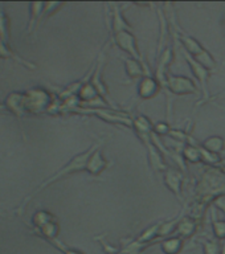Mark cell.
Returning <instances> with one entry per match:
<instances>
[{
	"label": "cell",
	"instance_id": "cell-1",
	"mask_svg": "<svg viewBox=\"0 0 225 254\" xmlns=\"http://www.w3.org/2000/svg\"><path fill=\"white\" fill-rule=\"evenodd\" d=\"M223 194H225V168L207 166L195 186V204L191 208L194 213L190 214L191 217L200 221L207 206Z\"/></svg>",
	"mask_w": 225,
	"mask_h": 254
},
{
	"label": "cell",
	"instance_id": "cell-2",
	"mask_svg": "<svg viewBox=\"0 0 225 254\" xmlns=\"http://www.w3.org/2000/svg\"><path fill=\"white\" fill-rule=\"evenodd\" d=\"M103 144V139H99V140H97V142H94L93 144H91L89 148H87L86 151H83V152H81V154L75 155V158L71 159V162L67 163L65 166L63 167V168H60L56 174H53L51 176V178H48L47 180H44L41 184H40L37 188H36L33 192H32L31 194H28L27 197L24 198V201L20 204L19 209L16 210L17 212V214H21L23 213L24 208H25V205H27L28 202L31 201L32 198L35 197L36 194L40 193V192H43L45 188H48L49 186H52L53 183L59 182V180H61V179L67 178V176H69V175L72 174H75V172H81V171H86V163L87 160H89V158L91 156V154L94 152L95 150H98V148H101Z\"/></svg>",
	"mask_w": 225,
	"mask_h": 254
},
{
	"label": "cell",
	"instance_id": "cell-3",
	"mask_svg": "<svg viewBox=\"0 0 225 254\" xmlns=\"http://www.w3.org/2000/svg\"><path fill=\"white\" fill-rule=\"evenodd\" d=\"M172 7H174V3H172V5H171V17L170 16H167L168 23L171 24V31H172V35H174L175 37L180 41V44L183 45V51L187 52L192 59H195L198 63L202 64L203 66H206L207 69H210V70L212 71L215 67H216V60L214 59V56L211 55L206 48L203 47L202 44L199 43L198 40L195 39V37H192V36L187 35L186 32L183 31L182 28H180Z\"/></svg>",
	"mask_w": 225,
	"mask_h": 254
},
{
	"label": "cell",
	"instance_id": "cell-4",
	"mask_svg": "<svg viewBox=\"0 0 225 254\" xmlns=\"http://www.w3.org/2000/svg\"><path fill=\"white\" fill-rule=\"evenodd\" d=\"M69 113L73 114H85V115H95L103 122L110 123V125H121L123 127L133 128L134 117L129 114L127 111L118 110L114 107H97V109H86V107L77 106L72 109Z\"/></svg>",
	"mask_w": 225,
	"mask_h": 254
},
{
	"label": "cell",
	"instance_id": "cell-5",
	"mask_svg": "<svg viewBox=\"0 0 225 254\" xmlns=\"http://www.w3.org/2000/svg\"><path fill=\"white\" fill-rule=\"evenodd\" d=\"M167 94V105L170 103V95H188V94H198V86L196 82L192 81L190 77L186 75H175L172 73L167 74L166 81V90Z\"/></svg>",
	"mask_w": 225,
	"mask_h": 254
},
{
	"label": "cell",
	"instance_id": "cell-6",
	"mask_svg": "<svg viewBox=\"0 0 225 254\" xmlns=\"http://www.w3.org/2000/svg\"><path fill=\"white\" fill-rule=\"evenodd\" d=\"M110 39L107 40L106 44L103 45L102 49L99 51L98 56H97V60H95L94 63V71H93V74H91V78H90V82L91 85L98 90L99 95L102 97V99L105 102H107L110 105V95H109V90H107V86L105 85L103 82V77H102V71L105 69V65H106V61H107V48L110 45Z\"/></svg>",
	"mask_w": 225,
	"mask_h": 254
},
{
	"label": "cell",
	"instance_id": "cell-7",
	"mask_svg": "<svg viewBox=\"0 0 225 254\" xmlns=\"http://www.w3.org/2000/svg\"><path fill=\"white\" fill-rule=\"evenodd\" d=\"M184 52V51H183ZM184 55V59H186L187 64H188V66L192 70V74L195 75V78L198 79L199 85H200V89H202L203 93V98L200 101L196 102V107L202 106L207 101H210V89H208V79L211 77V70L210 69H207L206 66H203L202 64L198 63L196 60L192 59L187 52L183 53Z\"/></svg>",
	"mask_w": 225,
	"mask_h": 254
},
{
	"label": "cell",
	"instance_id": "cell-8",
	"mask_svg": "<svg viewBox=\"0 0 225 254\" xmlns=\"http://www.w3.org/2000/svg\"><path fill=\"white\" fill-rule=\"evenodd\" d=\"M51 94L45 91L44 89H32L24 95V102H25V109L27 111L32 113H43L45 110H51L53 106L52 103Z\"/></svg>",
	"mask_w": 225,
	"mask_h": 254
},
{
	"label": "cell",
	"instance_id": "cell-9",
	"mask_svg": "<svg viewBox=\"0 0 225 254\" xmlns=\"http://www.w3.org/2000/svg\"><path fill=\"white\" fill-rule=\"evenodd\" d=\"M138 135L139 140L142 142V144L146 147L147 150V156H149V163H150V167L151 170L155 171V172H164L167 171L170 167L167 164V162L164 160V156L162 155V152L155 147V144L152 143V139H151V135L152 132L150 134H137Z\"/></svg>",
	"mask_w": 225,
	"mask_h": 254
},
{
	"label": "cell",
	"instance_id": "cell-10",
	"mask_svg": "<svg viewBox=\"0 0 225 254\" xmlns=\"http://www.w3.org/2000/svg\"><path fill=\"white\" fill-rule=\"evenodd\" d=\"M109 39H110V41L115 43V45H117L121 51L126 52L127 55H129V57H131V59L134 60H138V61H143V56L138 48V41L135 39V36L133 32H119V33L111 36Z\"/></svg>",
	"mask_w": 225,
	"mask_h": 254
},
{
	"label": "cell",
	"instance_id": "cell-11",
	"mask_svg": "<svg viewBox=\"0 0 225 254\" xmlns=\"http://www.w3.org/2000/svg\"><path fill=\"white\" fill-rule=\"evenodd\" d=\"M109 7L111 8V9H106V19H109V29H110L109 37L123 31L134 32L131 24L127 21V19L123 15V11L121 9L119 4L109 3Z\"/></svg>",
	"mask_w": 225,
	"mask_h": 254
},
{
	"label": "cell",
	"instance_id": "cell-12",
	"mask_svg": "<svg viewBox=\"0 0 225 254\" xmlns=\"http://www.w3.org/2000/svg\"><path fill=\"white\" fill-rule=\"evenodd\" d=\"M162 179L164 186L175 194V197L183 201L182 187L183 182H184V176H183L182 172L179 170H175V168H168V170L163 172Z\"/></svg>",
	"mask_w": 225,
	"mask_h": 254
},
{
	"label": "cell",
	"instance_id": "cell-13",
	"mask_svg": "<svg viewBox=\"0 0 225 254\" xmlns=\"http://www.w3.org/2000/svg\"><path fill=\"white\" fill-rule=\"evenodd\" d=\"M162 91V87L154 77V74H146L139 79L138 95L142 99H151Z\"/></svg>",
	"mask_w": 225,
	"mask_h": 254
},
{
	"label": "cell",
	"instance_id": "cell-14",
	"mask_svg": "<svg viewBox=\"0 0 225 254\" xmlns=\"http://www.w3.org/2000/svg\"><path fill=\"white\" fill-rule=\"evenodd\" d=\"M111 166V163L105 159V156L102 155L101 150H95L91 156L89 158L86 163V171L93 176H98L101 175L105 170H107L109 167Z\"/></svg>",
	"mask_w": 225,
	"mask_h": 254
},
{
	"label": "cell",
	"instance_id": "cell-15",
	"mask_svg": "<svg viewBox=\"0 0 225 254\" xmlns=\"http://www.w3.org/2000/svg\"><path fill=\"white\" fill-rule=\"evenodd\" d=\"M123 63H125L127 75L131 79H141L146 74H150V69L145 61H138L131 57H126V59H123Z\"/></svg>",
	"mask_w": 225,
	"mask_h": 254
},
{
	"label": "cell",
	"instance_id": "cell-16",
	"mask_svg": "<svg viewBox=\"0 0 225 254\" xmlns=\"http://www.w3.org/2000/svg\"><path fill=\"white\" fill-rule=\"evenodd\" d=\"M5 107H7V110L12 111L13 114L17 115V118H21L27 111L25 102H24V94H19V93L9 94V97L5 99Z\"/></svg>",
	"mask_w": 225,
	"mask_h": 254
},
{
	"label": "cell",
	"instance_id": "cell-17",
	"mask_svg": "<svg viewBox=\"0 0 225 254\" xmlns=\"http://www.w3.org/2000/svg\"><path fill=\"white\" fill-rule=\"evenodd\" d=\"M184 246V238L180 236H170L160 241V249L164 254H180Z\"/></svg>",
	"mask_w": 225,
	"mask_h": 254
},
{
	"label": "cell",
	"instance_id": "cell-18",
	"mask_svg": "<svg viewBox=\"0 0 225 254\" xmlns=\"http://www.w3.org/2000/svg\"><path fill=\"white\" fill-rule=\"evenodd\" d=\"M199 224H200L199 220H196V218L191 217V216L186 214V216L182 218L180 224H179L176 232H178L180 237L188 238L196 233V230H198L199 228Z\"/></svg>",
	"mask_w": 225,
	"mask_h": 254
},
{
	"label": "cell",
	"instance_id": "cell-19",
	"mask_svg": "<svg viewBox=\"0 0 225 254\" xmlns=\"http://www.w3.org/2000/svg\"><path fill=\"white\" fill-rule=\"evenodd\" d=\"M45 3H31V15L28 23V33H32L39 25L40 20L44 19Z\"/></svg>",
	"mask_w": 225,
	"mask_h": 254
},
{
	"label": "cell",
	"instance_id": "cell-20",
	"mask_svg": "<svg viewBox=\"0 0 225 254\" xmlns=\"http://www.w3.org/2000/svg\"><path fill=\"white\" fill-rule=\"evenodd\" d=\"M183 159L188 163L196 164L202 162V155H200V143L196 144H184L180 151Z\"/></svg>",
	"mask_w": 225,
	"mask_h": 254
},
{
	"label": "cell",
	"instance_id": "cell-21",
	"mask_svg": "<svg viewBox=\"0 0 225 254\" xmlns=\"http://www.w3.org/2000/svg\"><path fill=\"white\" fill-rule=\"evenodd\" d=\"M203 148H206L207 151L210 152H214V154L220 155L223 151L225 150V140L219 136V135H212V136H208L206 140H203L202 143Z\"/></svg>",
	"mask_w": 225,
	"mask_h": 254
},
{
	"label": "cell",
	"instance_id": "cell-22",
	"mask_svg": "<svg viewBox=\"0 0 225 254\" xmlns=\"http://www.w3.org/2000/svg\"><path fill=\"white\" fill-rule=\"evenodd\" d=\"M0 59L13 60V61L21 64V65H24L25 67L36 69V66L33 65V64H31L29 61H27V60H24L23 57H20V56H17L16 53H13V52L11 51V48L8 47V44L1 41V40H0Z\"/></svg>",
	"mask_w": 225,
	"mask_h": 254
},
{
	"label": "cell",
	"instance_id": "cell-23",
	"mask_svg": "<svg viewBox=\"0 0 225 254\" xmlns=\"http://www.w3.org/2000/svg\"><path fill=\"white\" fill-rule=\"evenodd\" d=\"M133 130L135 131V134H150V132H154V125L146 115H135Z\"/></svg>",
	"mask_w": 225,
	"mask_h": 254
},
{
	"label": "cell",
	"instance_id": "cell-24",
	"mask_svg": "<svg viewBox=\"0 0 225 254\" xmlns=\"http://www.w3.org/2000/svg\"><path fill=\"white\" fill-rule=\"evenodd\" d=\"M160 225H162V221L155 222L152 225H150L149 228L143 230L142 233L139 234L137 240L141 242H145V244H150L152 245V242L155 241V238L159 237V230H160Z\"/></svg>",
	"mask_w": 225,
	"mask_h": 254
},
{
	"label": "cell",
	"instance_id": "cell-25",
	"mask_svg": "<svg viewBox=\"0 0 225 254\" xmlns=\"http://www.w3.org/2000/svg\"><path fill=\"white\" fill-rule=\"evenodd\" d=\"M150 246V244H145V242L135 240H129L126 244H123L122 249L119 250L121 254H143L145 250Z\"/></svg>",
	"mask_w": 225,
	"mask_h": 254
},
{
	"label": "cell",
	"instance_id": "cell-26",
	"mask_svg": "<svg viewBox=\"0 0 225 254\" xmlns=\"http://www.w3.org/2000/svg\"><path fill=\"white\" fill-rule=\"evenodd\" d=\"M59 224H57V221L55 220V221L48 222V224H45V225L39 228V229H36L35 232L43 238H45L47 241L51 242L57 238V236H59Z\"/></svg>",
	"mask_w": 225,
	"mask_h": 254
},
{
	"label": "cell",
	"instance_id": "cell-27",
	"mask_svg": "<svg viewBox=\"0 0 225 254\" xmlns=\"http://www.w3.org/2000/svg\"><path fill=\"white\" fill-rule=\"evenodd\" d=\"M55 216L52 213H49L48 210H39V212H36V213L33 214V217H32L33 230L39 229V228L44 226L45 224H48V222L55 221Z\"/></svg>",
	"mask_w": 225,
	"mask_h": 254
},
{
	"label": "cell",
	"instance_id": "cell-28",
	"mask_svg": "<svg viewBox=\"0 0 225 254\" xmlns=\"http://www.w3.org/2000/svg\"><path fill=\"white\" fill-rule=\"evenodd\" d=\"M0 40L7 44L9 43V21L1 3H0Z\"/></svg>",
	"mask_w": 225,
	"mask_h": 254
},
{
	"label": "cell",
	"instance_id": "cell-29",
	"mask_svg": "<svg viewBox=\"0 0 225 254\" xmlns=\"http://www.w3.org/2000/svg\"><path fill=\"white\" fill-rule=\"evenodd\" d=\"M212 229H214L215 237L219 241H225V220H218L216 214L212 212Z\"/></svg>",
	"mask_w": 225,
	"mask_h": 254
},
{
	"label": "cell",
	"instance_id": "cell-30",
	"mask_svg": "<svg viewBox=\"0 0 225 254\" xmlns=\"http://www.w3.org/2000/svg\"><path fill=\"white\" fill-rule=\"evenodd\" d=\"M204 254H222L223 246L219 244V240H206L202 242Z\"/></svg>",
	"mask_w": 225,
	"mask_h": 254
},
{
	"label": "cell",
	"instance_id": "cell-31",
	"mask_svg": "<svg viewBox=\"0 0 225 254\" xmlns=\"http://www.w3.org/2000/svg\"><path fill=\"white\" fill-rule=\"evenodd\" d=\"M172 130V127L168 122H156L154 125V134L158 135L159 138L160 136H168Z\"/></svg>",
	"mask_w": 225,
	"mask_h": 254
},
{
	"label": "cell",
	"instance_id": "cell-32",
	"mask_svg": "<svg viewBox=\"0 0 225 254\" xmlns=\"http://www.w3.org/2000/svg\"><path fill=\"white\" fill-rule=\"evenodd\" d=\"M51 244L53 246H56L57 249L61 250L64 254H82L81 252H78V250L75 249H72V248H69V246H67L64 242H61L59 240V238H56V240H53V241H51Z\"/></svg>",
	"mask_w": 225,
	"mask_h": 254
},
{
	"label": "cell",
	"instance_id": "cell-33",
	"mask_svg": "<svg viewBox=\"0 0 225 254\" xmlns=\"http://www.w3.org/2000/svg\"><path fill=\"white\" fill-rule=\"evenodd\" d=\"M212 204H214L216 208H219V209H222L225 213V194H223V196H220V197L218 198H215Z\"/></svg>",
	"mask_w": 225,
	"mask_h": 254
},
{
	"label": "cell",
	"instance_id": "cell-34",
	"mask_svg": "<svg viewBox=\"0 0 225 254\" xmlns=\"http://www.w3.org/2000/svg\"><path fill=\"white\" fill-rule=\"evenodd\" d=\"M7 107L5 105H0V113H7Z\"/></svg>",
	"mask_w": 225,
	"mask_h": 254
},
{
	"label": "cell",
	"instance_id": "cell-35",
	"mask_svg": "<svg viewBox=\"0 0 225 254\" xmlns=\"http://www.w3.org/2000/svg\"><path fill=\"white\" fill-rule=\"evenodd\" d=\"M220 167H222V168H225V158H223L222 164H220Z\"/></svg>",
	"mask_w": 225,
	"mask_h": 254
}]
</instances>
